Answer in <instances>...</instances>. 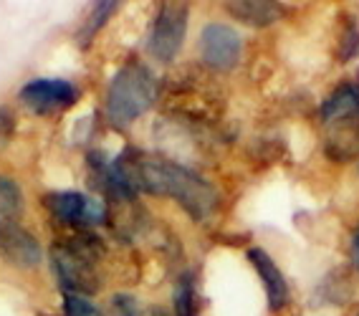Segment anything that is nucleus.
<instances>
[{"label":"nucleus","mask_w":359,"mask_h":316,"mask_svg":"<svg viewBox=\"0 0 359 316\" xmlns=\"http://www.w3.org/2000/svg\"><path fill=\"white\" fill-rule=\"evenodd\" d=\"M248 261L253 263L256 273L261 276L263 286H266V296H269L271 309H283L286 301H289V284H286L281 268L273 263V259H271L263 248H250Z\"/></svg>","instance_id":"nucleus-9"},{"label":"nucleus","mask_w":359,"mask_h":316,"mask_svg":"<svg viewBox=\"0 0 359 316\" xmlns=\"http://www.w3.org/2000/svg\"><path fill=\"white\" fill-rule=\"evenodd\" d=\"M79 99L76 86L66 78H36L20 89V102L33 114H56L74 107Z\"/></svg>","instance_id":"nucleus-5"},{"label":"nucleus","mask_w":359,"mask_h":316,"mask_svg":"<svg viewBox=\"0 0 359 316\" xmlns=\"http://www.w3.org/2000/svg\"><path fill=\"white\" fill-rule=\"evenodd\" d=\"M352 253H354V263H357V268H359V228H357V233H354V245H352Z\"/></svg>","instance_id":"nucleus-18"},{"label":"nucleus","mask_w":359,"mask_h":316,"mask_svg":"<svg viewBox=\"0 0 359 316\" xmlns=\"http://www.w3.org/2000/svg\"><path fill=\"white\" fill-rule=\"evenodd\" d=\"M46 207L53 218L69 226H102L107 220V205L81 193H53L46 198Z\"/></svg>","instance_id":"nucleus-6"},{"label":"nucleus","mask_w":359,"mask_h":316,"mask_svg":"<svg viewBox=\"0 0 359 316\" xmlns=\"http://www.w3.org/2000/svg\"><path fill=\"white\" fill-rule=\"evenodd\" d=\"M200 53L208 66L218 71H231L241 58V36L231 26L210 23L200 36Z\"/></svg>","instance_id":"nucleus-7"},{"label":"nucleus","mask_w":359,"mask_h":316,"mask_svg":"<svg viewBox=\"0 0 359 316\" xmlns=\"http://www.w3.org/2000/svg\"><path fill=\"white\" fill-rule=\"evenodd\" d=\"M23 213V193L11 177L0 174V223H18Z\"/></svg>","instance_id":"nucleus-12"},{"label":"nucleus","mask_w":359,"mask_h":316,"mask_svg":"<svg viewBox=\"0 0 359 316\" xmlns=\"http://www.w3.org/2000/svg\"><path fill=\"white\" fill-rule=\"evenodd\" d=\"M64 311H66V316H102V311H99L94 303H89L81 296H74V294L66 296Z\"/></svg>","instance_id":"nucleus-16"},{"label":"nucleus","mask_w":359,"mask_h":316,"mask_svg":"<svg viewBox=\"0 0 359 316\" xmlns=\"http://www.w3.org/2000/svg\"><path fill=\"white\" fill-rule=\"evenodd\" d=\"M187 33L185 3H162L149 33V53L160 61H172Z\"/></svg>","instance_id":"nucleus-4"},{"label":"nucleus","mask_w":359,"mask_h":316,"mask_svg":"<svg viewBox=\"0 0 359 316\" xmlns=\"http://www.w3.org/2000/svg\"><path fill=\"white\" fill-rule=\"evenodd\" d=\"M107 316H140V303H137L135 296L116 294L107 306Z\"/></svg>","instance_id":"nucleus-15"},{"label":"nucleus","mask_w":359,"mask_h":316,"mask_svg":"<svg viewBox=\"0 0 359 316\" xmlns=\"http://www.w3.org/2000/svg\"><path fill=\"white\" fill-rule=\"evenodd\" d=\"M102 177L104 185L119 198H132L137 190L175 198L195 220H205L218 205L215 187L208 185L193 170L160 157L127 152L109 167L102 165Z\"/></svg>","instance_id":"nucleus-1"},{"label":"nucleus","mask_w":359,"mask_h":316,"mask_svg":"<svg viewBox=\"0 0 359 316\" xmlns=\"http://www.w3.org/2000/svg\"><path fill=\"white\" fill-rule=\"evenodd\" d=\"M175 311L177 316H198V291H195V281L190 273L180 276L175 286Z\"/></svg>","instance_id":"nucleus-13"},{"label":"nucleus","mask_w":359,"mask_h":316,"mask_svg":"<svg viewBox=\"0 0 359 316\" xmlns=\"http://www.w3.org/2000/svg\"><path fill=\"white\" fill-rule=\"evenodd\" d=\"M0 259L18 268H33L41 261V245L18 223H0Z\"/></svg>","instance_id":"nucleus-8"},{"label":"nucleus","mask_w":359,"mask_h":316,"mask_svg":"<svg viewBox=\"0 0 359 316\" xmlns=\"http://www.w3.org/2000/svg\"><path fill=\"white\" fill-rule=\"evenodd\" d=\"M225 8L248 26H271L281 15V6L269 0H238V3H228Z\"/></svg>","instance_id":"nucleus-11"},{"label":"nucleus","mask_w":359,"mask_h":316,"mask_svg":"<svg viewBox=\"0 0 359 316\" xmlns=\"http://www.w3.org/2000/svg\"><path fill=\"white\" fill-rule=\"evenodd\" d=\"M154 97H157L154 74L144 64H127L111 78L107 94V114L116 127H127L152 107Z\"/></svg>","instance_id":"nucleus-2"},{"label":"nucleus","mask_w":359,"mask_h":316,"mask_svg":"<svg viewBox=\"0 0 359 316\" xmlns=\"http://www.w3.org/2000/svg\"><path fill=\"white\" fill-rule=\"evenodd\" d=\"M13 135V114L8 109H0V147Z\"/></svg>","instance_id":"nucleus-17"},{"label":"nucleus","mask_w":359,"mask_h":316,"mask_svg":"<svg viewBox=\"0 0 359 316\" xmlns=\"http://www.w3.org/2000/svg\"><path fill=\"white\" fill-rule=\"evenodd\" d=\"M97 256L99 245L94 238H74L66 243H56L51 248V263L61 289L79 294H94L99 289L97 276Z\"/></svg>","instance_id":"nucleus-3"},{"label":"nucleus","mask_w":359,"mask_h":316,"mask_svg":"<svg viewBox=\"0 0 359 316\" xmlns=\"http://www.w3.org/2000/svg\"><path fill=\"white\" fill-rule=\"evenodd\" d=\"M116 8H119L116 3H94V6H91V13H89V18H86V26H83V31H81L83 43L91 41V36H94V33L107 23V18L114 13Z\"/></svg>","instance_id":"nucleus-14"},{"label":"nucleus","mask_w":359,"mask_h":316,"mask_svg":"<svg viewBox=\"0 0 359 316\" xmlns=\"http://www.w3.org/2000/svg\"><path fill=\"white\" fill-rule=\"evenodd\" d=\"M321 119L327 124L332 122H352L359 119V89L357 86H341L327 99L321 107Z\"/></svg>","instance_id":"nucleus-10"}]
</instances>
